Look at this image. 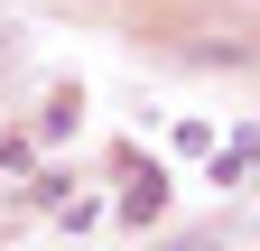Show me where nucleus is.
Instances as JSON below:
<instances>
[{
    "label": "nucleus",
    "instance_id": "nucleus-1",
    "mask_svg": "<svg viewBox=\"0 0 260 251\" xmlns=\"http://www.w3.org/2000/svg\"><path fill=\"white\" fill-rule=\"evenodd\" d=\"M251 168H260V131H242L233 149H214V196H223V186H242Z\"/></svg>",
    "mask_w": 260,
    "mask_h": 251
},
{
    "label": "nucleus",
    "instance_id": "nucleus-2",
    "mask_svg": "<svg viewBox=\"0 0 260 251\" xmlns=\"http://www.w3.org/2000/svg\"><path fill=\"white\" fill-rule=\"evenodd\" d=\"M121 214H130V224H158V214H168V177H130V196H121Z\"/></svg>",
    "mask_w": 260,
    "mask_h": 251
}]
</instances>
